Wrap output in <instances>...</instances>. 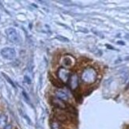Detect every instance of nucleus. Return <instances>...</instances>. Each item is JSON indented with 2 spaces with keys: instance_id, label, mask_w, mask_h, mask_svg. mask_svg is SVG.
Masks as SVG:
<instances>
[{
  "instance_id": "1",
  "label": "nucleus",
  "mask_w": 129,
  "mask_h": 129,
  "mask_svg": "<svg viewBox=\"0 0 129 129\" xmlns=\"http://www.w3.org/2000/svg\"><path fill=\"white\" fill-rule=\"evenodd\" d=\"M98 72L93 67H87L82 71V73L81 76L82 81L87 84V85H92L97 81Z\"/></svg>"
},
{
  "instance_id": "2",
  "label": "nucleus",
  "mask_w": 129,
  "mask_h": 129,
  "mask_svg": "<svg viewBox=\"0 0 129 129\" xmlns=\"http://www.w3.org/2000/svg\"><path fill=\"white\" fill-rule=\"evenodd\" d=\"M57 75L60 81H62L63 83H68L71 73L69 69L63 68V67H60L58 69Z\"/></svg>"
},
{
  "instance_id": "3",
  "label": "nucleus",
  "mask_w": 129,
  "mask_h": 129,
  "mask_svg": "<svg viewBox=\"0 0 129 129\" xmlns=\"http://www.w3.org/2000/svg\"><path fill=\"white\" fill-rule=\"evenodd\" d=\"M6 33H7L8 40L10 42L17 44L20 42V38H19L18 33L14 28H8V29L6 30Z\"/></svg>"
},
{
  "instance_id": "4",
  "label": "nucleus",
  "mask_w": 129,
  "mask_h": 129,
  "mask_svg": "<svg viewBox=\"0 0 129 129\" xmlns=\"http://www.w3.org/2000/svg\"><path fill=\"white\" fill-rule=\"evenodd\" d=\"M1 54L4 58L8 59V60H12L15 58L16 51L13 48L6 47L1 50Z\"/></svg>"
},
{
  "instance_id": "5",
  "label": "nucleus",
  "mask_w": 129,
  "mask_h": 129,
  "mask_svg": "<svg viewBox=\"0 0 129 129\" xmlns=\"http://www.w3.org/2000/svg\"><path fill=\"white\" fill-rule=\"evenodd\" d=\"M75 64V59L71 55H66L62 60V65L63 68H71Z\"/></svg>"
},
{
  "instance_id": "6",
  "label": "nucleus",
  "mask_w": 129,
  "mask_h": 129,
  "mask_svg": "<svg viewBox=\"0 0 129 129\" xmlns=\"http://www.w3.org/2000/svg\"><path fill=\"white\" fill-rule=\"evenodd\" d=\"M51 102L53 106H55V108H57L59 109H66L67 108L66 103L63 100H62L58 97H52L51 100Z\"/></svg>"
},
{
  "instance_id": "7",
  "label": "nucleus",
  "mask_w": 129,
  "mask_h": 129,
  "mask_svg": "<svg viewBox=\"0 0 129 129\" xmlns=\"http://www.w3.org/2000/svg\"><path fill=\"white\" fill-rule=\"evenodd\" d=\"M68 85L71 89L72 90H75L78 86V77L76 73L71 74L69 81H68Z\"/></svg>"
},
{
  "instance_id": "8",
  "label": "nucleus",
  "mask_w": 129,
  "mask_h": 129,
  "mask_svg": "<svg viewBox=\"0 0 129 129\" xmlns=\"http://www.w3.org/2000/svg\"><path fill=\"white\" fill-rule=\"evenodd\" d=\"M7 118L4 114H0V129H4L7 126Z\"/></svg>"
},
{
  "instance_id": "9",
  "label": "nucleus",
  "mask_w": 129,
  "mask_h": 129,
  "mask_svg": "<svg viewBox=\"0 0 129 129\" xmlns=\"http://www.w3.org/2000/svg\"><path fill=\"white\" fill-rule=\"evenodd\" d=\"M56 96L58 98L61 99L62 100H68V96H67V94L63 91V90H58L56 91Z\"/></svg>"
},
{
  "instance_id": "10",
  "label": "nucleus",
  "mask_w": 129,
  "mask_h": 129,
  "mask_svg": "<svg viewBox=\"0 0 129 129\" xmlns=\"http://www.w3.org/2000/svg\"><path fill=\"white\" fill-rule=\"evenodd\" d=\"M50 80H51L52 83L54 85L57 86V87H59V88L63 87V82L59 81L57 79H55V78H52V77H51V79H50Z\"/></svg>"
},
{
  "instance_id": "11",
  "label": "nucleus",
  "mask_w": 129,
  "mask_h": 129,
  "mask_svg": "<svg viewBox=\"0 0 129 129\" xmlns=\"http://www.w3.org/2000/svg\"><path fill=\"white\" fill-rule=\"evenodd\" d=\"M51 127H52V129H60V126H59V122L56 120L51 121Z\"/></svg>"
},
{
  "instance_id": "12",
  "label": "nucleus",
  "mask_w": 129,
  "mask_h": 129,
  "mask_svg": "<svg viewBox=\"0 0 129 129\" xmlns=\"http://www.w3.org/2000/svg\"><path fill=\"white\" fill-rule=\"evenodd\" d=\"M3 77H4L6 78V79H7V81H8V82H9V83L10 84V85H12V86H13L14 88H15V87H16V86H15V85H14V82H13L12 81H11V79H10V78L9 77H7V76L6 75L5 73H3Z\"/></svg>"
},
{
  "instance_id": "13",
  "label": "nucleus",
  "mask_w": 129,
  "mask_h": 129,
  "mask_svg": "<svg viewBox=\"0 0 129 129\" xmlns=\"http://www.w3.org/2000/svg\"><path fill=\"white\" fill-rule=\"evenodd\" d=\"M57 38L58 39H60V40H63V42H69L68 39H67L63 37H60V36H57Z\"/></svg>"
},
{
  "instance_id": "14",
  "label": "nucleus",
  "mask_w": 129,
  "mask_h": 129,
  "mask_svg": "<svg viewBox=\"0 0 129 129\" xmlns=\"http://www.w3.org/2000/svg\"><path fill=\"white\" fill-rule=\"evenodd\" d=\"M25 81L27 84H30V83H31V81L29 80V78L27 76H25Z\"/></svg>"
},
{
  "instance_id": "15",
  "label": "nucleus",
  "mask_w": 129,
  "mask_h": 129,
  "mask_svg": "<svg viewBox=\"0 0 129 129\" xmlns=\"http://www.w3.org/2000/svg\"><path fill=\"white\" fill-rule=\"evenodd\" d=\"M4 129H11V125L10 124H7V126L5 127Z\"/></svg>"
},
{
  "instance_id": "16",
  "label": "nucleus",
  "mask_w": 129,
  "mask_h": 129,
  "mask_svg": "<svg viewBox=\"0 0 129 129\" xmlns=\"http://www.w3.org/2000/svg\"><path fill=\"white\" fill-rule=\"evenodd\" d=\"M127 129H129V126H128V127H127Z\"/></svg>"
}]
</instances>
